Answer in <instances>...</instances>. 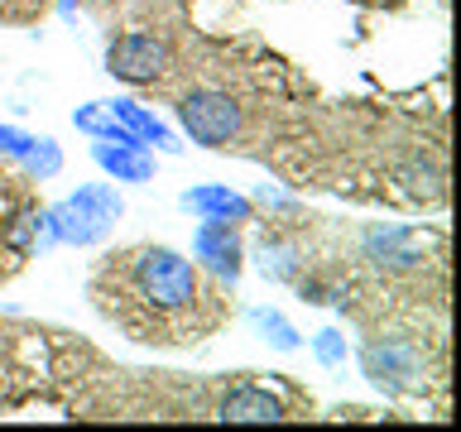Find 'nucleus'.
Listing matches in <instances>:
<instances>
[{
  "label": "nucleus",
  "mask_w": 461,
  "mask_h": 432,
  "mask_svg": "<svg viewBox=\"0 0 461 432\" xmlns=\"http://www.w3.org/2000/svg\"><path fill=\"white\" fill-rule=\"evenodd\" d=\"M86 298L121 337L154 351H193L226 327L230 288L173 245H121L86 274Z\"/></svg>",
  "instance_id": "f257e3e1"
},
{
  "label": "nucleus",
  "mask_w": 461,
  "mask_h": 432,
  "mask_svg": "<svg viewBox=\"0 0 461 432\" xmlns=\"http://www.w3.org/2000/svg\"><path fill=\"white\" fill-rule=\"evenodd\" d=\"M428 341L442 337H423L413 327H380L360 341V374L380 389V394H428V384L447 380V351L428 356Z\"/></svg>",
  "instance_id": "f03ea898"
},
{
  "label": "nucleus",
  "mask_w": 461,
  "mask_h": 432,
  "mask_svg": "<svg viewBox=\"0 0 461 432\" xmlns=\"http://www.w3.org/2000/svg\"><path fill=\"white\" fill-rule=\"evenodd\" d=\"M125 216V197L111 178L106 183H82L77 193H68L63 202L43 207V226H39V255L53 250V245H72V250H86V245H101L115 230V221Z\"/></svg>",
  "instance_id": "7ed1b4c3"
},
{
  "label": "nucleus",
  "mask_w": 461,
  "mask_h": 432,
  "mask_svg": "<svg viewBox=\"0 0 461 432\" xmlns=\"http://www.w3.org/2000/svg\"><path fill=\"white\" fill-rule=\"evenodd\" d=\"M312 399L288 380V374H259L240 370L236 380H226L207 403V418L216 423H288V418H308Z\"/></svg>",
  "instance_id": "20e7f679"
},
{
  "label": "nucleus",
  "mask_w": 461,
  "mask_h": 432,
  "mask_svg": "<svg viewBox=\"0 0 461 432\" xmlns=\"http://www.w3.org/2000/svg\"><path fill=\"white\" fill-rule=\"evenodd\" d=\"M173 121L193 144L202 149H236L250 135V106L221 82H193L183 92H173Z\"/></svg>",
  "instance_id": "39448f33"
},
{
  "label": "nucleus",
  "mask_w": 461,
  "mask_h": 432,
  "mask_svg": "<svg viewBox=\"0 0 461 432\" xmlns=\"http://www.w3.org/2000/svg\"><path fill=\"white\" fill-rule=\"evenodd\" d=\"M178 72V53H173L168 34L154 29H125L106 43V77L125 86H164Z\"/></svg>",
  "instance_id": "423d86ee"
},
{
  "label": "nucleus",
  "mask_w": 461,
  "mask_h": 432,
  "mask_svg": "<svg viewBox=\"0 0 461 432\" xmlns=\"http://www.w3.org/2000/svg\"><path fill=\"white\" fill-rule=\"evenodd\" d=\"M193 259L212 274L216 284L236 288L245 274V236L236 221H202L193 230Z\"/></svg>",
  "instance_id": "0eeeda50"
},
{
  "label": "nucleus",
  "mask_w": 461,
  "mask_h": 432,
  "mask_svg": "<svg viewBox=\"0 0 461 432\" xmlns=\"http://www.w3.org/2000/svg\"><path fill=\"white\" fill-rule=\"evenodd\" d=\"M178 207L193 212L197 221H236V226L255 221V212H259L255 202L245 193H236L230 183H197V187H187V193L178 197Z\"/></svg>",
  "instance_id": "6e6552de"
},
{
  "label": "nucleus",
  "mask_w": 461,
  "mask_h": 432,
  "mask_svg": "<svg viewBox=\"0 0 461 432\" xmlns=\"http://www.w3.org/2000/svg\"><path fill=\"white\" fill-rule=\"evenodd\" d=\"M92 164L106 173L111 183H154V178H158V158H154L149 144L92 140Z\"/></svg>",
  "instance_id": "1a4fd4ad"
},
{
  "label": "nucleus",
  "mask_w": 461,
  "mask_h": 432,
  "mask_svg": "<svg viewBox=\"0 0 461 432\" xmlns=\"http://www.w3.org/2000/svg\"><path fill=\"white\" fill-rule=\"evenodd\" d=\"M106 111L115 115V121H121L130 135H135L140 144H149L154 154H183V140L173 135V130L158 121V115L149 111V106H140L135 96H111L106 101Z\"/></svg>",
  "instance_id": "9d476101"
},
{
  "label": "nucleus",
  "mask_w": 461,
  "mask_h": 432,
  "mask_svg": "<svg viewBox=\"0 0 461 432\" xmlns=\"http://www.w3.org/2000/svg\"><path fill=\"white\" fill-rule=\"evenodd\" d=\"M245 322H250V331L265 346H274V351L279 356H294V351H303V331L288 322V317L279 312V308H265V302H259V308H245Z\"/></svg>",
  "instance_id": "9b49d317"
},
{
  "label": "nucleus",
  "mask_w": 461,
  "mask_h": 432,
  "mask_svg": "<svg viewBox=\"0 0 461 432\" xmlns=\"http://www.w3.org/2000/svg\"><path fill=\"white\" fill-rule=\"evenodd\" d=\"M72 125H77V135L86 140H111V144H140L130 130L115 121V115L106 111V101H86V106L72 111Z\"/></svg>",
  "instance_id": "f8f14e48"
},
{
  "label": "nucleus",
  "mask_w": 461,
  "mask_h": 432,
  "mask_svg": "<svg viewBox=\"0 0 461 432\" xmlns=\"http://www.w3.org/2000/svg\"><path fill=\"white\" fill-rule=\"evenodd\" d=\"M14 164H20V173L29 183H49V178L63 173V149H58L53 135H34V140H29V149L14 158Z\"/></svg>",
  "instance_id": "ddd939ff"
},
{
  "label": "nucleus",
  "mask_w": 461,
  "mask_h": 432,
  "mask_svg": "<svg viewBox=\"0 0 461 432\" xmlns=\"http://www.w3.org/2000/svg\"><path fill=\"white\" fill-rule=\"evenodd\" d=\"M308 346H312V360H317L322 370H341L346 360H351V341H346V331H341V327H322V331H312Z\"/></svg>",
  "instance_id": "4468645a"
},
{
  "label": "nucleus",
  "mask_w": 461,
  "mask_h": 432,
  "mask_svg": "<svg viewBox=\"0 0 461 432\" xmlns=\"http://www.w3.org/2000/svg\"><path fill=\"white\" fill-rule=\"evenodd\" d=\"M29 130H20V125H10V121H0V164H14L24 149H29Z\"/></svg>",
  "instance_id": "2eb2a0df"
},
{
  "label": "nucleus",
  "mask_w": 461,
  "mask_h": 432,
  "mask_svg": "<svg viewBox=\"0 0 461 432\" xmlns=\"http://www.w3.org/2000/svg\"><path fill=\"white\" fill-rule=\"evenodd\" d=\"M72 10H77V0H58V14H63V20H72Z\"/></svg>",
  "instance_id": "dca6fc26"
}]
</instances>
